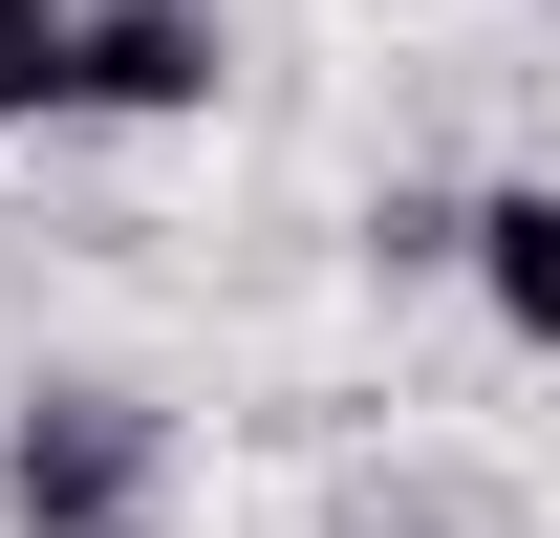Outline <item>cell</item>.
I'll list each match as a JSON object with an SVG mask.
<instances>
[{"mask_svg":"<svg viewBox=\"0 0 560 538\" xmlns=\"http://www.w3.org/2000/svg\"><path fill=\"white\" fill-rule=\"evenodd\" d=\"M66 44L86 0H0V130H66Z\"/></svg>","mask_w":560,"mask_h":538,"instance_id":"4","label":"cell"},{"mask_svg":"<svg viewBox=\"0 0 560 538\" xmlns=\"http://www.w3.org/2000/svg\"><path fill=\"white\" fill-rule=\"evenodd\" d=\"M151 473H173V431H151L130 388H86V366L0 409V517H22V538H108V517H151Z\"/></svg>","mask_w":560,"mask_h":538,"instance_id":"1","label":"cell"},{"mask_svg":"<svg viewBox=\"0 0 560 538\" xmlns=\"http://www.w3.org/2000/svg\"><path fill=\"white\" fill-rule=\"evenodd\" d=\"M108 538H151V517H108Z\"/></svg>","mask_w":560,"mask_h":538,"instance_id":"5","label":"cell"},{"mask_svg":"<svg viewBox=\"0 0 560 538\" xmlns=\"http://www.w3.org/2000/svg\"><path fill=\"white\" fill-rule=\"evenodd\" d=\"M215 86H237V22H215V0H86L66 130H195Z\"/></svg>","mask_w":560,"mask_h":538,"instance_id":"2","label":"cell"},{"mask_svg":"<svg viewBox=\"0 0 560 538\" xmlns=\"http://www.w3.org/2000/svg\"><path fill=\"white\" fill-rule=\"evenodd\" d=\"M453 280H475L517 344H560V173H495V195H475V259H453Z\"/></svg>","mask_w":560,"mask_h":538,"instance_id":"3","label":"cell"}]
</instances>
